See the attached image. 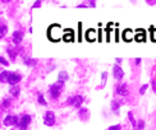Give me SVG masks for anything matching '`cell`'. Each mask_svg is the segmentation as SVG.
Wrapping results in <instances>:
<instances>
[{
    "instance_id": "6",
    "label": "cell",
    "mask_w": 156,
    "mask_h": 130,
    "mask_svg": "<svg viewBox=\"0 0 156 130\" xmlns=\"http://www.w3.org/2000/svg\"><path fill=\"white\" fill-rule=\"evenodd\" d=\"M55 123H57L55 114L52 111H46L45 115H44V124H45L46 126H54Z\"/></svg>"
},
{
    "instance_id": "37",
    "label": "cell",
    "mask_w": 156,
    "mask_h": 130,
    "mask_svg": "<svg viewBox=\"0 0 156 130\" xmlns=\"http://www.w3.org/2000/svg\"><path fill=\"white\" fill-rule=\"evenodd\" d=\"M147 4L152 5V4H156V0H154V1H147Z\"/></svg>"
},
{
    "instance_id": "8",
    "label": "cell",
    "mask_w": 156,
    "mask_h": 130,
    "mask_svg": "<svg viewBox=\"0 0 156 130\" xmlns=\"http://www.w3.org/2000/svg\"><path fill=\"white\" fill-rule=\"evenodd\" d=\"M20 79H22V75L18 74L17 72H12L9 78H8V82L7 83L10 84V87H13V85H18V83L20 82Z\"/></svg>"
},
{
    "instance_id": "27",
    "label": "cell",
    "mask_w": 156,
    "mask_h": 130,
    "mask_svg": "<svg viewBox=\"0 0 156 130\" xmlns=\"http://www.w3.org/2000/svg\"><path fill=\"white\" fill-rule=\"evenodd\" d=\"M41 5H42V1H41V0H36V1L32 4V9H37V8H41Z\"/></svg>"
},
{
    "instance_id": "25",
    "label": "cell",
    "mask_w": 156,
    "mask_h": 130,
    "mask_svg": "<svg viewBox=\"0 0 156 130\" xmlns=\"http://www.w3.org/2000/svg\"><path fill=\"white\" fill-rule=\"evenodd\" d=\"M106 81H108V73L102 72V74H101V87L102 88L106 85Z\"/></svg>"
},
{
    "instance_id": "23",
    "label": "cell",
    "mask_w": 156,
    "mask_h": 130,
    "mask_svg": "<svg viewBox=\"0 0 156 130\" xmlns=\"http://www.w3.org/2000/svg\"><path fill=\"white\" fill-rule=\"evenodd\" d=\"M8 32V26L7 24H1V27H0V38H3L7 35Z\"/></svg>"
},
{
    "instance_id": "5",
    "label": "cell",
    "mask_w": 156,
    "mask_h": 130,
    "mask_svg": "<svg viewBox=\"0 0 156 130\" xmlns=\"http://www.w3.org/2000/svg\"><path fill=\"white\" fill-rule=\"evenodd\" d=\"M19 116H17V115H8V116L4 117V120H3V125L4 126H18L19 124Z\"/></svg>"
},
{
    "instance_id": "33",
    "label": "cell",
    "mask_w": 156,
    "mask_h": 130,
    "mask_svg": "<svg viewBox=\"0 0 156 130\" xmlns=\"http://www.w3.org/2000/svg\"><path fill=\"white\" fill-rule=\"evenodd\" d=\"M82 8H88L87 3H81V4H77V9H82Z\"/></svg>"
},
{
    "instance_id": "15",
    "label": "cell",
    "mask_w": 156,
    "mask_h": 130,
    "mask_svg": "<svg viewBox=\"0 0 156 130\" xmlns=\"http://www.w3.org/2000/svg\"><path fill=\"white\" fill-rule=\"evenodd\" d=\"M18 50H16V49H13V47H8L7 49V54L9 55V58H10V60L12 61H14L17 59V55H18Z\"/></svg>"
},
{
    "instance_id": "18",
    "label": "cell",
    "mask_w": 156,
    "mask_h": 130,
    "mask_svg": "<svg viewBox=\"0 0 156 130\" xmlns=\"http://www.w3.org/2000/svg\"><path fill=\"white\" fill-rule=\"evenodd\" d=\"M134 37H136V36L133 35V32H132L131 29H127V31H125L124 33H123V38H124V40L127 41V42H129V41H132Z\"/></svg>"
},
{
    "instance_id": "28",
    "label": "cell",
    "mask_w": 156,
    "mask_h": 130,
    "mask_svg": "<svg viewBox=\"0 0 156 130\" xmlns=\"http://www.w3.org/2000/svg\"><path fill=\"white\" fill-rule=\"evenodd\" d=\"M106 130H122V125H120V124H116V125H111V126H109Z\"/></svg>"
},
{
    "instance_id": "30",
    "label": "cell",
    "mask_w": 156,
    "mask_h": 130,
    "mask_svg": "<svg viewBox=\"0 0 156 130\" xmlns=\"http://www.w3.org/2000/svg\"><path fill=\"white\" fill-rule=\"evenodd\" d=\"M0 64L4 65V66H8V65H9V61H8L4 56H0Z\"/></svg>"
},
{
    "instance_id": "3",
    "label": "cell",
    "mask_w": 156,
    "mask_h": 130,
    "mask_svg": "<svg viewBox=\"0 0 156 130\" xmlns=\"http://www.w3.org/2000/svg\"><path fill=\"white\" fill-rule=\"evenodd\" d=\"M31 121H32L31 115H27V114L20 115L19 124H18V126H17V129H18V130H27L28 126H29V124H31Z\"/></svg>"
},
{
    "instance_id": "9",
    "label": "cell",
    "mask_w": 156,
    "mask_h": 130,
    "mask_svg": "<svg viewBox=\"0 0 156 130\" xmlns=\"http://www.w3.org/2000/svg\"><path fill=\"white\" fill-rule=\"evenodd\" d=\"M115 94L118 96H122V97H125L128 94V87L125 83H118L115 85Z\"/></svg>"
},
{
    "instance_id": "22",
    "label": "cell",
    "mask_w": 156,
    "mask_h": 130,
    "mask_svg": "<svg viewBox=\"0 0 156 130\" xmlns=\"http://www.w3.org/2000/svg\"><path fill=\"white\" fill-rule=\"evenodd\" d=\"M37 102H39L41 106H48V102H46V100H45V97H44L42 93L39 94V97H37Z\"/></svg>"
},
{
    "instance_id": "4",
    "label": "cell",
    "mask_w": 156,
    "mask_h": 130,
    "mask_svg": "<svg viewBox=\"0 0 156 130\" xmlns=\"http://www.w3.org/2000/svg\"><path fill=\"white\" fill-rule=\"evenodd\" d=\"M49 36L51 40L58 41V40H60V38H63L64 35L61 33V28L59 27L58 24H54L52 27L49 28Z\"/></svg>"
},
{
    "instance_id": "14",
    "label": "cell",
    "mask_w": 156,
    "mask_h": 130,
    "mask_svg": "<svg viewBox=\"0 0 156 130\" xmlns=\"http://www.w3.org/2000/svg\"><path fill=\"white\" fill-rule=\"evenodd\" d=\"M110 108H111V111L114 112V115H119L120 114V103H119V101H116V100H111Z\"/></svg>"
},
{
    "instance_id": "16",
    "label": "cell",
    "mask_w": 156,
    "mask_h": 130,
    "mask_svg": "<svg viewBox=\"0 0 156 130\" xmlns=\"http://www.w3.org/2000/svg\"><path fill=\"white\" fill-rule=\"evenodd\" d=\"M9 92H10V96L12 97H14V98H18L19 93H20V87H19V85H13V87H10Z\"/></svg>"
},
{
    "instance_id": "20",
    "label": "cell",
    "mask_w": 156,
    "mask_h": 130,
    "mask_svg": "<svg viewBox=\"0 0 156 130\" xmlns=\"http://www.w3.org/2000/svg\"><path fill=\"white\" fill-rule=\"evenodd\" d=\"M128 120H129V123H131L132 128L136 129L137 128V121H136V119H134L133 112H132V111H128Z\"/></svg>"
},
{
    "instance_id": "2",
    "label": "cell",
    "mask_w": 156,
    "mask_h": 130,
    "mask_svg": "<svg viewBox=\"0 0 156 130\" xmlns=\"http://www.w3.org/2000/svg\"><path fill=\"white\" fill-rule=\"evenodd\" d=\"M84 101V98H83V96H81V94H76V96H73V97H69L68 100H67V103H68L69 106H73V107H76V108H81L82 107V103H83Z\"/></svg>"
},
{
    "instance_id": "26",
    "label": "cell",
    "mask_w": 156,
    "mask_h": 130,
    "mask_svg": "<svg viewBox=\"0 0 156 130\" xmlns=\"http://www.w3.org/2000/svg\"><path fill=\"white\" fill-rule=\"evenodd\" d=\"M145 125H146V124H145V121H143V120H138L137 121V129L138 130H143V129H145Z\"/></svg>"
},
{
    "instance_id": "11",
    "label": "cell",
    "mask_w": 156,
    "mask_h": 130,
    "mask_svg": "<svg viewBox=\"0 0 156 130\" xmlns=\"http://www.w3.org/2000/svg\"><path fill=\"white\" fill-rule=\"evenodd\" d=\"M78 117L82 121H87L88 119H90V111H88V108H86V107L79 108L78 110Z\"/></svg>"
},
{
    "instance_id": "32",
    "label": "cell",
    "mask_w": 156,
    "mask_h": 130,
    "mask_svg": "<svg viewBox=\"0 0 156 130\" xmlns=\"http://www.w3.org/2000/svg\"><path fill=\"white\" fill-rule=\"evenodd\" d=\"M147 88H149V84H143L142 87L140 88V94H145V92L147 91Z\"/></svg>"
},
{
    "instance_id": "12",
    "label": "cell",
    "mask_w": 156,
    "mask_h": 130,
    "mask_svg": "<svg viewBox=\"0 0 156 130\" xmlns=\"http://www.w3.org/2000/svg\"><path fill=\"white\" fill-rule=\"evenodd\" d=\"M68 79H69V74L65 72V70H61V72H59V74H58V81H57V83L64 85V83H65Z\"/></svg>"
},
{
    "instance_id": "29",
    "label": "cell",
    "mask_w": 156,
    "mask_h": 130,
    "mask_svg": "<svg viewBox=\"0 0 156 130\" xmlns=\"http://www.w3.org/2000/svg\"><path fill=\"white\" fill-rule=\"evenodd\" d=\"M136 40L138 41V42H142V41H145V35H142V33H137L136 35Z\"/></svg>"
},
{
    "instance_id": "24",
    "label": "cell",
    "mask_w": 156,
    "mask_h": 130,
    "mask_svg": "<svg viewBox=\"0 0 156 130\" xmlns=\"http://www.w3.org/2000/svg\"><path fill=\"white\" fill-rule=\"evenodd\" d=\"M63 40L65 41V42H70V41H73V33H70V32H65L63 36Z\"/></svg>"
},
{
    "instance_id": "1",
    "label": "cell",
    "mask_w": 156,
    "mask_h": 130,
    "mask_svg": "<svg viewBox=\"0 0 156 130\" xmlns=\"http://www.w3.org/2000/svg\"><path fill=\"white\" fill-rule=\"evenodd\" d=\"M61 88L63 85L59 84V83H52L49 87V96L51 100H58L61 94Z\"/></svg>"
},
{
    "instance_id": "31",
    "label": "cell",
    "mask_w": 156,
    "mask_h": 130,
    "mask_svg": "<svg viewBox=\"0 0 156 130\" xmlns=\"http://www.w3.org/2000/svg\"><path fill=\"white\" fill-rule=\"evenodd\" d=\"M87 5H88V8H95L96 7V1L95 0H87Z\"/></svg>"
},
{
    "instance_id": "17",
    "label": "cell",
    "mask_w": 156,
    "mask_h": 130,
    "mask_svg": "<svg viewBox=\"0 0 156 130\" xmlns=\"http://www.w3.org/2000/svg\"><path fill=\"white\" fill-rule=\"evenodd\" d=\"M10 73L12 72H8V70H1V73H0V82H1V83H7Z\"/></svg>"
},
{
    "instance_id": "10",
    "label": "cell",
    "mask_w": 156,
    "mask_h": 130,
    "mask_svg": "<svg viewBox=\"0 0 156 130\" xmlns=\"http://www.w3.org/2000/svg\"><path fill=\"white\" fill-rule=\"evenodd\" d=\"M23 36H25V33H23L22 31H14L13 35H12V41H13L14 45L19 46L22 40H23Z\"/></svg>"
},
{
    "instance_id": "13",
    "label": "cell",
    "mask_w": 156,
    "mask_h": 130,
    "mask_svg": "<svg viewBox=\"0 0 156 130\" xmlns=\"http://www.w3.org/2000/svg\"><path fill=\"white\" fill-rule=\"evenodd\" d=\"M37 63H39V60L37 59H33V58H27V56H23V64L26 65V66L28 68H33L36 66Z\"/></svg>"
},
{
    "instance_id": "19",
    "label": "cell",
    "mask_w": 156,
    "mask_h": 130,
    "mask_svg": "<svg viewBox=\"0 0 156 130\" xmlns=\"http://www.w3.org/2000/svg\"><path fill=\"white\" fill-rule=\"evenodd\" d=\"M86 38L88 41H95L96 40V31L95 29H88L86 33Z\"/></svg>"
},
{
    "instance_id": "36",
    "label": "cell",
    "mask_w": 156,
    "mask_h": 130,
    "mask_svg": "<svg viewBox=\"0 0 156 130\" xmlns=\"http://www.w3.org/2000/svg\"><path fill=\"white\" fill-rule=\"evenodd\" d=\"M134 64H136V65H140V64H141V58H136V59H134Z\"/></svg>"
},
{
    "instance_id": "35",
    "label": "cell",
    "mask_w": 156,
    "mask_h": 130,
    "mask_svg": "<svg viewBox=\"0 0 156 130\" xmlns=\"http://www.w3.org/2000/svg\"><path fill=\"white\" fill-rule=\"evenodd\" d=\"M115 61H116V64H118V65H120V64L123 63V59H122V58H116V59H115Z\"/></svg>"
},
{
    "instance_id": "7",
    "label": "cell",
    "mask_w": 156,
    "mask_h": 130,
    "mask_svg": "<svg viewBox=\"0 0 156 130\" xmlns=\"http://www.w3.org/2000/svg\"><path fill=\"white\" fill-rule=\"evenodd\" d=\"M113 77L116 79V81H122L123 77H124V70L120 65L114 64L113 65Z\"/></svg>"
},
{
    "instance_id": "21",
    "label": "cell",
    "mask_w": 156,
    "mask_h": 130,
    "mask_svg": "<svg viewBox=\"0 0 156 130\" xmlns=\"http://www.w3.org/2000/svg\"><path fill=\"white\" fill-rule=\"evenodd\" d=\"M10 105H12V98H10V97H4V98H3V102H1L3 108L10 107Z\"/></svg>"
},
{
    "instance_id": "38",
    "label": "cell",
    "mask_w": 156,
    "mask_h": 130,
    "mask_svg": "<svg viewBox=\"0 0 156 130\" xmlns=\"http://www.w3.org/2000/svg\"><path fill=\"white\" fill-rule=\"evenodd\" d=\"M133 130H138V129H137V128H136V129H133Z\"/></svg>"
},
{
    "instance_id": "34",
    "label": "cell",
    "mask_w": 156,
    "mask_h": 130,
    "mask_svg": "<svg viewBox=\"0 0 156 130\" xmlns=\"http://www.w3.org/2000/svg\"><path fill=\"white\" fill-rule=\"evenodd\" d=\"M151 85H152V89H154V92H156V81L152 79V81H151Z\"/></svg>"
}]
</instances>
